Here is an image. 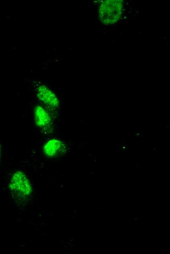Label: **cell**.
<instances>
[{"label": "cell", "instance_id": "3957f363", "mask_svg": "<svg viewBox=\"0 0 170 254\" xmlns=\"http://www.w3.org/2000/svg\"><path fill=\"white\" fill-rule=\"evenodd\" d=\"M38 96L42 102L51 107L55 108L59 105L57 97L45 85L39 87Z\"/></svg>", "mask_w": 170, "mask_h": 254}, {"label": "cell", "instance_id": "6da1fadb", "mask_svg": "<svg viewBox=\"0 0 170 254\" xmlns=\"http://www.w3.org/2000/svg\"><path fill=\"white\" fill-rule=\"evenodd\" d=\"M124 11V3L122 0H105L99 7V19L103 24L112 25L120 21Z\"/></svg>", "mask_w": 170, "mask_h": 254}, {"label": "cell", "instance_id": "277c9868", "mask_svg": "<svg viewBox=\"0 0 170 254\" xmlns=\"http://www.w3.org/2000/svg\"><path fill=\"white\" fill-rule=\"evenodd\" d=\"M36 123L40 127H45L50 123V118L48 114L40 106H37L35 110Z\"/></svg>", "mask_w": 170, "mask_h": 254}, {"label": "cell", "instance_id": "7a4b0ae2", "mask_svg": "<svg viewBox=\"0 0 170 254\" xmlns=\"http://www.w3.org/2000/svg\"><path fill=\"white\" fill-rule=\"evenodd\" d=\"M10 190L16 199L22 200L30 194L31 187L23 173L18 171L13 175L10 183Z\"/></svg>", "mask_w": 170, "mask_h": 254}, {"label": "cell", "instance_id": "5b68a950", "mask_svg": "<svg viewBox=\"0 0 170 254\" xmlns=\"http://www.w3.org/2000/svg\"><path fill=\"white\" fill-rule=\"evenodd\" d=\"M61 147V142L57 139L48 141L44 147V151L49 156H53L57 154Z\"/></svg>", "mask_w": 170, "mask_h": 254}]
</instances>
